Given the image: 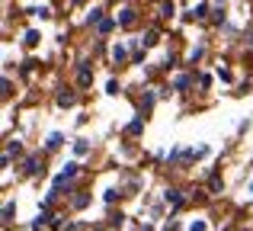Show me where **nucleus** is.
I'll return each instance as SVG.
<instances>
[{"label": "nucleus", "mask_w": 253, "mask_h": 231, "mask_svg": "<svg viewBox=\"0 0 253 231\" xmlns=\"http://www.w3.org/2000/svg\"><path fill=\"white\" fill-rule=\"evenodd\" d=\"M23 174L26 177H42V161H39V154H29V157H26Z\"/></svg>", "instance_id": "f257e3e1"}, {"label": "nucleus", "mask_w": 253, "mask_h": 231, "mask_svg": "<svg viewBox=\"0 0 253 231\" xmlns=\"http://www.w3.org/2000/svg\"><path fill=\"white\" fill-rule=\"evenodd\" d=\"M19 151H23V144H19V141H10V144H6V154H19Z\"/></svg>", "instance_id": "4be33fe9"}, {"label": "nucleus", "mask_w": 253, "mask_h": 231, "mask_svg": "<svg viewBox=\"0 0 253 231\" xmlns=\"http://www.w3.org/2000/svg\"><path fill=\"white\" fill-rule=\"evenodd\" d=\"M154 100H157V90H144V103H141V113H148V109L154 106Z\"/></svg>", "instance_id": "9d476101"}, {"label": "nucleus", "mask_w": 253, "mask_h": 231, "mask_svg": "<svg viewBox=\"0 0 253 231\" xmlns=\"http://www.w3.org/2000/svg\"><path fill=\"white\" fill-rule=\"evenodd\" d=\"M164 202H170V206L179 209V206H183V193H179V189H173V186L164 189Z\"/></svg>", "instance_id": "39448f33"}, {"label": "nucleus", "mask_w": 253, "mask_h": 231, "mask_svg": "<svg viewBox=\"0 0 253 231\" xmlns=\"http://www.w3.org/2000/svg\"><path fill=\"white\" fill-rule=\"evenodd\" d=\"M141 132H144V119H141V116H135V119H131L128 125H125V135H128V138L141 135Z\"/></svg>", "instance_id": "7ed1b4c3"}, {"label": "nucleus", "mask_w": 253, "mask_h": 231, "mask_svg": "<svg viewBox=\"0 0 253 231\" xmlns=\"http://www.w3.org/2000/svg\"><path fill=\"white\" fill-rule=\"evenodd\" d=\"M209 84H211V77H209V74L199 77V87H202V90H209Z\"/></svg>", "instance_id": "393cba45"}, {"label": "nucleus", "mask_w": 253, "mask_h": 231, "mask_svg": "<svg viewBox=\"0 0 253 231\" xmlns=\"http://www.w3.org/2000/svg\"><path fill=\"white\" fill-rule=\"evenodd\" d=\"M161 16H167V19L173 16V3H170V0H167V3H164V6H161Z\"/></svg>", "instance_id": "5701e85b"}, {"label": "nucleus", "mask_w": 253, "mask_h": 231, "mask_svg": "<svg viewBox=\"0 0 253 231\" xmlns=\"http://www.w3.org/2000/svg\"><path fill=\"white\" fill-rule=\"evenodd\" d=\"M13 219H16V206H13V202H3V222L10 225Z\"/></svg>", "instance_id": "4468645a"}, {"label": "nucleus", "mask_w": 253, "mask_h": 231, "mask_svg": "<svg viewBox=\"0 0 253 231\" xmlns=\"http://www.w3.org/2000/svg\"><path fill=\"white\" fill-rule=\"evenodd\" d=\"M128 58V45H116L112 48V61H125Z\"/></svg>", "instance_id": "ddd939ff"}, {"label": "nucleus", "mask_w": 253, "mask_h": 231, "mask_svg": "<svg viewBox=\"0 0 253 231\" xmlns=\"http://www.w3.org/2000/svg\"><path fill=\"white\" fill-rule=\"evenodd\" d=\"M112 29H116V19H112V16H106L103 23L96 26V32H99V36H106V32H112Z\"/></svg>", "instance_id": "9b49d317"}, {"label": "nucleus", "mask_w": 253, "mask_h": 231, "mask_svg": "<svg viewBox=\"0 0 253 231\" xmlns=\"http://www.w3.org/2000/svg\"><path fill=\"white\" fill-rule=\"evenodd\" d=\"M106 93H109V96H119V93H122V84H119V81H109V84H106Z\"/></svg>", "instance_id": "aec40b11"}, {"label": "nucleus", "mask_w": 253, "mask_h": 231, "mask_svg": "<svg viewBox=\"0 0 253 231\" xmlns=\"http://www.w3.org/2000/svg\"><path fill=\"white\" fill-rule=\"evenodd\" d=\"M86 23H103V10H99V6H93V10H90V16H86Z\"/></svg>", "instance_id": "6ab92c4d"}, {"label": "nucleus", "mask_w": 253, "mask_h": 231, "mask_svg": "<svg viewBox=\"0 0 253 231\" xmlns=\"http://www.w3.org/2000/svg\"><path fill=\"white\" fill-rule=\"evenodd\" d=\"M64 144V132H51L48 138H45V151H58Z\"/></svg>", "instance_id": "20e7f679"}, {"label": "nucleus", "mask_w": 253, "mask_h": 231, "mask_svg": "<svg viewBox=\"0 0 253 231\" xmlns=\"http://www.w3.org/2000/svg\"><path fill=\"white\" fill-rule=\"evenodd\" d=\"M71 148H74V154H77V157H86V154H90V141H84V138H77Z\"/></svg>", "instance_id": "1a4fd4ad"}, {"label": "nucleus", "mask_w": 253, "mask_h": 231, "mask_svg": "<svg viewBox=\"0 0 253 231\" xmlns=\"http://www.w3.org/2000/svg\"><path fill=\"white\" fill-rule=\"evenodd\" d=\"M90 84H93V71L86 61H81L77 64V87H90Z\"/></svg>", "instance_id": "f03ea898"}, {"label": "nucleus", "mask_w": 253, "mask_h": 231, "mask_svg": "<svg viewBox=\"0 0 253 231\" xmlns=\"http://www.w3.org/2000/svg\"><path fill=\"white\" fill-rule=\"evenodd\" d=\"M247 189H250V193H253V180H250V186H247Z\"/></svg>", "instance_id": "a878e982"}, {"label": "nucleus", "mask_w": 253, "mask_h": 231, "mask_svg": "<svg viewBox=\"0 0 253 231\" xmlns=\"http://www.w3.org/2000/svg\"><path fill=\"white\" fill-rule=\"evenodd\" d=\"M55 103H58V106H61V109H68V106H74V93H71V90H61V93H58V96H55Z\"/></svg>", "instance_id": "423d86ee"}, {"label": "nucleus", "mask_w": 253, "mask_h": 231, "mask_svg": "<svg viewBox=\"0 0 253 231\" xmlns=\"http://www.w3.org/2000/svg\"><path fill=\"white\" fill-rule=\"evenodd\" d=\"M189 84H192V77H189V74H179L176 81H173V90H186Z\"/></svg>", "instance_id": "2eb2a0df"}, {"label": "nucleus", "mask_w": 253, "mask_h": 231, "mask_svg": "<svg viewBox=\"0 0 253 231\" xmlns=\"http://www.w3.org/2000/svg\"><path fill=\"white\" fill-rule=\"evenodd\" d=\"M221 189H224V180H221V177H215V174H211V177H209V193H211V196H218Z\"/></svg>", "instance_id": "6e6552de"}, {"label": "nucleus", "mask_w": 253, "mask_h": 231, "mask_svg": "<svg viewBox=\"0 0 253 231\" xmlns=\"http://www.w3.org/2000/svg\"><path fill=\"white\" fill-rule=\"evenodd\" d=\"M189 231H209V225H205L202 219H196V222H192V225H189Z\"/></svg>", "instance_id": "412c9836"}, {"label": "nucleus", "mask_w": 253, "mask_h": 231, "mask_svg": "<svg viewBox=\"0 0 253 231\" xmlns=\"http://www.w3.org/2000/svg\"><path fill=\"white\" fill-rule=\"evenodd\" d=\"M119 199H122L119 189H106V193H103V202H109V206H112V202H119Z\"/></svg>", "instance_id": "a211bd4d"}, {"label": "nucleus", "mask_w": 253, "mask_h": 231, "mask_svg": "<svg viewBox=\"0 0 253 231\" xmlns=\"http://www.w3.org/2000/svg\"><path fill=\"white\" fill-rule=\"evenodd\" d=\"M141 45H144V48L157 45V29H148V32H144V36H141Z\"/></svg>", "instance_id": "f8f14e48"}, {"label": "nucleus", "mask_w": 253, "mask_h": 231, "mask_svg": "<svg viewBox=\"0 0 253 231\" xmlns=\"http://www.w3.org/2000/svg\"><path fill=\"white\" fill-rule=\"evenodd\" d=\"M36 16L39 19H48V6H36Z\"/></svg>", "instance_id": "b1692460"}, {"label": "nucleus", "mask_w": 253, "mask_h": 231, "mask_svg": "<svg viewBox=\"0 0 253 231\" xmlns=\"http://www.w3.org/2000/svg\"><path fill=\"white\" fill-rule=\"evenodd\" d=\"M119 23H122V26H135V10H122Z\"/></svg>", "instance_id": "f3484780"}, {"label": "nucleus", "mask_w": 253, "mask_h": 231, "mask_svg": "<svg viewBox=\"0 0 253 231\" xmlns=\"http://www.w3.org/2000/svg\"><path fill=\"white\" fill-rule=\"evenodd\" d=\"M39 42H42V36H39L36 29H29V32H26V36H23V45H26V48H36Z\"/></svg>", "instance_id": "0eeeda50"}, {"label": "nucleus", "mask_w": 253, "mask_h": 231, "mask_svg": "<svg viewBox=\"0 0 253 231\" xmlns=\"http://www.w3.org/2000/svg\"><path fill=\"white\" fill-rule=\"evenodd\" d=\"M86 202H90V196H86V193H74V199H71V206H74V209H84Z\"/></svg>", "instance_id": "dca6fc26"}]
</instances>
